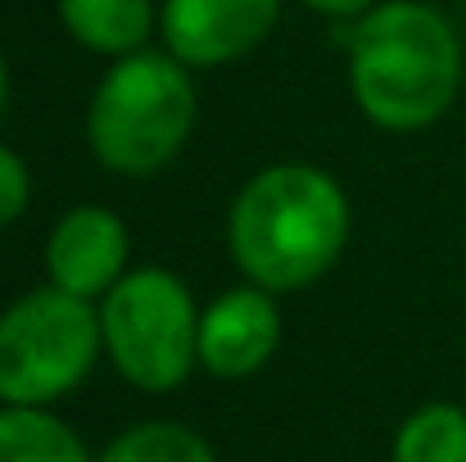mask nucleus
Instances as JSON below:
<instances>
[{"label": "nucleus", "mask_w": 466, "mask_h": 462, "mask_svg": "<svg viewBox=\"0 0 466 462\" xmlns=\"http://www.w3.org/2000/svg\"><path fill=\"white\" fill-rule=\"evenodd\" d=\"M339 36L353 100L376 128L421 132L449 114L462 87V41L440 9L417 0L371 5Z\"/></svg>", "instance_id": "f257e3e1"}, {"label": "nucleus", "mask_w": 466, "mask_h": 462, "mask_svg": "<svg viewBox=\"0 0 466 462\" xmlns=\"http://www.w3.org/2000/svg\"><path fill=\"white\" fill-rule=\"evenodd\" d=\"M349 200L339 181L309 163H277L236 195L227 241L240 272L263 291H304L344 250Z\"/></svg>", "instance_id": "f03ea898"}, {"label": "nucleus", "mask_w": 466, "mask_h": 462, "mask_svg": "<svg viewBox=\"0 0 466 462\" xmlns=\"http://www.w3.org/2000/svg\"><path fill=\"white\" fill-rule=\"evenodd\" d=\"M195 128V87L177 55H123L91 96L86 137L105 168L146 177L186 146Z\"/></svg>", "instance_id": "7ed1b4c3"}, {"label": "nucleus", "mask_w": 466, "mask_h": 462, "mask_svg": "<svg viewBox=\"0 0 466 462\" xmlns=\"http://www.w3.org/2000/svg\"><path fill=\"white\" fill-rule=\"evenodd\" d=\"M105 344L100 313L59 286L27 291L0 313V404L46 408L77 390Z\"/></svg>", "instance_id": "20e7f679"}, {"label": "nucleus", "mask_w": 466, "mask_h": 462, "mask_svg": "<svg viewBox=\"0 0 466 462\" xmlns=\"http://www.w3.org/2000/svg\"><path fill=\"white\" fill-rule=\"evenodd\" d=\"M114 367L137 390H177L199 363V313L181 277L163 268L127 272L100 304Z\"/></svg>", "instance_id": "39448f33"}, {"label": "nucleus", "mask_w": 466, "mask_h": 462, "mask_svg": "<svg viewBox=\"0 0 466 462\" xmlns=\"http://www.w3.org/2000/svg\"><path fill=\"white\" fill-rule=\"evenodd\" d=\"M281 0H163L158 27L186 68H213L249 55L277 23Z\"/></svg>", "instance_id": "423d86ee"}, {"label": "nucleus", "mask_w": 466, "mask_h": 462, "mask_svg": "<svg viewBox=\"0 0 466 462\" xmlns=\"http://www.w3.org/2000/svg\"><path fill=\"white\" fill-rule=\"evenodd\" d=\"M123 268H127V227L118 222V213L100 204H82L55 222L46 241L50 286L91 300V295H109L127 277Z\"/></svg>", "instance_id": "0eeeda50"}, {"label": "nucleus", "mask_w": 466, "mask_h": 462, "mask_svg": "<svg viewBox=\"0 0 466 462\" xmlns=\"http://www.w3.org/2000/svg\"><path fill=\"white\" fill-rule=\"evenodd\" d=\"M277 340L281 313L272 304V291L263 286L227 291L199 313V367L222 381L254 376L277 354Z\"/></svg>", "instance_id": "6e6552de"}, {"label": "nucleus", "mask_w": 466, "mask_h": 462, "mask_svg": "<svg viewBox=\"0 0 466 462\" xmlns=\"http://www.w3.org/2000/svg\"><path fill=\"white\" fill-rule=\"evenodd\" d=\"M59 18L96 55H137L155 32V0H59Z\"/></svg>", "instance_id": "1a4fd4ad"}, {"label": "nucleus", "mask_w": 466, "mask_h": 462, "mask_svg": "<svg viewBox=\"0 0 466 462\" xmlns=\"http://www.w3.org/2000/svg\"><path fill=\"white\" fill-rule=\"evenodd\" d=\"M0 462H91L82 436L46 408H0Z\"/></svg>", "instance_id": "9d476101"}, {"label": "nucleus", "mask_w": 466, "mask_h": 462, "mask_svg": "<svg viewBox=\"0 0 466 462\" xmlns=\"http://www.w3.org/2000/svg\"><path fill=\"white\" fill-rule=\"evenodd\" d=\"M394 462H466V408H417L394 436Z\"/></svg>", "instance_id": "9b49d317"}, {"label": "nucleus", "mask_w": 466, "mask_h": 462, "mask_svg": "<svg viewBox=\"0 0 466 462\" xmlns=\"http://www.w3.org/2000/svg\"><path fill=\"white\" fill-rule=\"evenodd\" d=\"M96 462H218L208 440L181 422H146L123 431Z\"/></svg>", "instance_id": "f8f14e48"}, {"label": "nucleus", "mask_w": 466, "mask_h": 462, "mask_svg": "<svg viewBox=\"0 0 466 462\" xmlns=\"http://www.w3.org/2000/svg\"><path fill=\"white\" fill-rule=\"evenodd\" d=\"M27 168H23V159L9 150V146H0V227H9L14 218H23V209H27Z\"/></svg>", "instance_id": "ddd939ff"}, {"label": "nucleus", "mask_w": 466, "mask_h": 462, "mask_svg": "<svg viewBox=\"0 0 466 462\" xmlns=\"http://www.w3.org/2000/svg\"><path fill=\"white\" fill-rule=\"evenodd\" d=\"M317 14H330V18H362L371 9V0H304Z\"/></svg>", "instance_id": "4468645a"}, {"label": "nucleus", "mask_w": 466, "mask_h": 462, "mask_svg": "<svg viewBox=\"0 0 466 462\" xmlns=\"http://www.w3.org/2000/svg\"><path fill=\"white\" fill-rule=\"evenodd\" d=\"M5 91H9V73H5V59H0V109H5Z\"/></svg>", "instance_id": "2eb2a0df"}]
</instances>
